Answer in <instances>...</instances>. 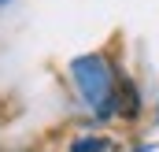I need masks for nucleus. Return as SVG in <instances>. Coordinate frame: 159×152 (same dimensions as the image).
I'll list each match as a JSON object with an SVG mask.
<instances>
[]
</instances>
